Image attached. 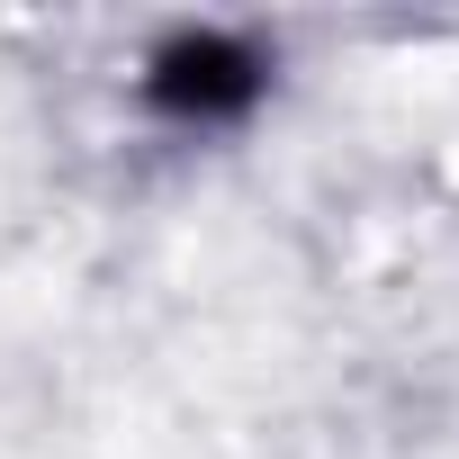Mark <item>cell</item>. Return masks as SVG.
Instances as JSON below:
<instances>
[{
	"mask_svg": "<svg viewBox=\"0 0 459 459\" xmlns=\"http://www.w3.org/2000/svg\"><path fill=\"white\" fill-rule=\"evenodd\" d=\"M262 82H271V64H262L244 37H225V28H189V37H171V46L144 64V100L171 108V117H189V126L244 117V108L262 100Z\"/></svg>",
	"mask_w": 459,
	"mask_h": 459,
	"instance_id": "1",
	"label": "cell"
}]
</instances>
